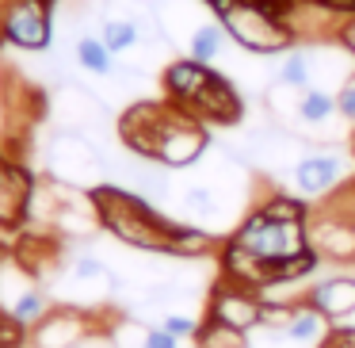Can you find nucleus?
I'll list each match as a JSON object with an SVG mask.
<instances>
[{"label": "nucleus", "instance_id": "obj_1", "mask_svg": "<svg viewBox=\"0 0 355 348\" xmlns=\"http://www.w3.org/2000/svg\"><path fill=\"white\" fill-rule=\"evenodd\" d=\"M309 233H306V207L298 199L275 195L271 203H263L260 210L245 218L237 226L222 253V268L230 279L245 287H268L275 268H283L286 260L309 253Z\"/></svg>", "mask_w": 355, "mask_h": 348}, {"label": "nucleus", "instance_id": "obj_2", "mask_svg": "<svg viewBox=\"0 0 355 348\" xmlns=\"http://www.w3.org/2000/svg\"><path fill=\"white\" fill-rule=\"evenodd\" d=\"M92 199H96V210H100V226L111 230L130 249L168 253V256H195L210 245V238L202 230L164 218L138 192H126V188H115V184H100V188H92Z\"/></svg>", "mask_w": 355, "mask_h": 348}, {"label": "nucleus", "instance_id": "obj_3", "mask_svg": "<svg viewBox=\"0 0 355 348\" xmlns=\"http://www.w3.org/2000/svg\"><path fill=\"white\" fill-rule=\"evenodd\" d=\"M164 85H168L172 100L184 103L187 111L207 119H222V123H233L237 119V96L225 85L218 73H210L202 62H176L164 73Z\"/></svg>", "mask_w": 355, "mask_h": 348}, {"label": "nucleus", "instance_id": "obj_4", "mask_svg": "<svg viewBox=\"0 0 355 348\" xmlns=\"http://www.w3.org/2000/svg\"><path fill=\"white\" fill-rule=\"evenodd\" d=\"M0 42L19 54H46L54 47V0H8L0 12Z\"/></svg>", "mask_w": 355, "mask_h": 348}, {"label": "nucleus", "instance_id": "obj_5", "mask_svg": "<svg viewBox=\"0 0 355 348\" xmlns=\"http://www.w3.org/2000/svg\"><path fill=\"white\" fill-rule=\"evenodd\" d=\"M46 172H50V180L69 184V188H100L103 161L85 134L58 131L46 146Z\"/></svg>", "mask_w": 355, "mask_h": 348}, {"label": "nucleus", "instance_id": "obj_6", "mask_svg": "<svg viewBox=\"0 0 355 348\" xmlns=\"http://www.w3.org/2000/svg\"><path fill=\"white\" fill-rule=\"evenodd\" d=\"M202 149H207V134L191 119V111L164 108V123H161V134H157V146H153V161L168 165V169H184V165L199 161Z\"/></svg>", "mask_w": 355, "mask_h": 348}, {"label": "nucleus", "instance_id": "obj_7", "mask_svg": "<svg viewBox=\"0 0 355 348\" xmlns=\"http://www.w3.org/2000/svg\"><path fill=\"white\" fill-rule=\"evenodd\" d=\"M35 172L24 165V157H16L12 149L0 146V230H19L27 226V210L35 199Z\"/></svg>", "mask_w": 355, "mask_h": 348}, {"label": "nucleus", "instance_id": "obj_8", "mask_svg": "<svg viewBox=\"0 0 355 348\" xmlns=\"http://www.w3.org/2000/svg\"><path fill=\"white\" fill-rule=\"evenodd\" d=\"M92 333H96L92 314H88L85 306H69V302H62V306H50L42 322L31 325L27 345L31 348H77V345H85Z\"/></svg>", "mask_w": 355, "mask_h": 348}, {"label": "nucleus", "instance_id": "obj_9", "mask_svg": "<svg viewBox=\"0 0 355 348\" xmlns=\"http://www.w3.org/2000/svg\"><path fill=\"white\" fill-rule=\"evenodd\" d=\"M263 310H268V302H263L260 295H252V287H245V283L237 287V279L218 287L214 299H210V317L222 322V325H233V329H241V333L260 329Z\"/></svg>", "mask_w": 355, "mask_h": 348}, {"label": "nucleus", "instance_id": "obj_10", "mask_svg": "<svg viewBox=\"0 0 355 348\" xmlns=\"http://www.w3.org/2000/svg\"><path fill=\"white\" fill-rule=\"evenodd\" d=\"M50 119H54L62 131L85 134L88 126H96L103 119V108L92 92H85V88H77V85H62L54 92V100H50Z\"/></svg>", "mask_w": 355, "mask_h": 348}, {"label": "nucleus", "instance_id": "obj_11", "mask_svg": "<svg viewBox=\"0 0 355 348\" xmlns=\"http://www.w3.org/2000/svg\"><path fill=\"white\" fill-rule=\"evenodd\" d=\"M344 176V157L336 154H309L294 165V184L302 195H324Z\"/></svg>", "mask_w": 355, "mask_h": 348}, {"label": "nucleus", "instance_id": "obj_12", "mask_svg": "<svg viewBox=\"0 0 355 348\" xmlns=\"http://www.w3.org/2000/svg\"><path fill=\"white\" fill-rule=\"evenodd\" d=\"M309 306H317L329 322H340V317L355 314V279L336 276V279H324L309 291Z\"/></svg>", "mask_w": 355, "mask_h": 348}, {"label": "nucleus", "instance_id": "obj_13", "mask_svg": "<svg viewBox=\"0 0 355 348\" xmlns=\"http://www.w3.org/2000/svg\"><path fill=\"white\" fill-rule=\"evenodd\" d=\"M279 333L294 345H321V340H329V317L306 302V306L291 310V317H286V325H279Z\"/></svg>", "mask_w": 355, "mask_h": 348}, {"label": "nucleus", "instance_id": "obj_14", "mask_svg": "<svg viewBox=\"0 0 355 348\" xmlns=\"http://www.w3.org/2000/svg\"><path fill=\"white\" fill-rule=\"evenodd\" d=\"M309 245L317 249V253L332 256V260H352L355 256V222H321L313 230V238H309Z\"/></svg>", "mask_w": 355, "mask_h": 348}, {"label": "nucleus", "instance_id": "obj_15", "mask_svg": "<svg viewBox=\"0 0 355 348\" xmlns=\"http://www.w3.org/2000/svg\"><path fill=\"white\" fill-rule=\"evenodd\" d=\"M73 58H77V65L85 73H92V77H111V73H115V54H111L107 42L96 39V35H80V39L73 42Z\"/></svg>", "mask_w": 355, "mask_h": 348}, {"label": "nucleus", "instance_id": "obj_16", "mask_svg": "<svg viewBox=\"0 0 355 348\" xmlns=\"http://www.w3.org/2000/svg\"><path fill=\"white\" fill-rule=\"evenodd\" d=\"M100 39L107 42L111 54H130V50L141 47V24L134 16H107L100 27Z\"/></svg>", "mask_w": 355, "mask_h": 348}, {"label": "nucleus", "instance_id": "obj_17", "mask_svg": "<svg viewBox=\"0 0 355 348\" xmlns=\"http://www.w3.org/2000/svg\"><path fill=\"white\" fill-rule=\"evenodd\" d=\"M222 47H225L222 24H199L191 35H187V54H191V62L210 65L214 58H222Z\"/></svg>", "mask_w": 355, "mask_h": 348}, {"label": "nucleus", "instance_id": "obj_18", "mask_svg": "<svg viewBox=\"0 0 355 348\" xmlns=\"http://www.w3.org/2000/svg\"><path fill=\"white\" fill-rule=\"evenodd\" d=\"M195 345L199 348H248V333L207 317V322L199 325V333H195Z\"/></svg>", "mask_w": 355, "mask_h": 348}, {"label": "nucleus", "instance_id": "obj_19", "mask_svg": "<svg viewBox=\"0 0 355 348\" xmlns=\"http://www.w3.org/2000/svg\"><path fill=\"white\" fill-rule=\"evenodd\" d=\"M184 210H187L191 218H202V222H210V218L222 215V199H218L214 188L191 184V188H184Z\"/></svg>", "mask_w": 355, "mask_h": 348}, {"label": "nucleus", "instance_id": "obj_20", "mask_svg": "<svg viewBox=\"0 0 355 348\" xmlns=\"http://www.w3.org/2000/svg\"><path fill=\"white\" fill-rule=\"evenodd\" d=\"M12 314L19 317V322L27 325V329H31L35 322H42V317H46V310H50V295L42 291V287H27L24 295H19L16 302H12Z\"/></svg>", "mask_w": 355, "mask_h": 348}, {"label": "nucleus", "instance_id": "obj_21", "mask_svg": "<svg viewBox=\"0 0 355 348\" xmlns=\"http://www.w3.org/2000/svg\"><path fill=\"white\" fill-rule=\"evenodd\" d=\"M332 111H340V108L332 103L329 92H306V96H302L298 115H302V123H313V126H317V123H329Z\"/></svg>", "mask_w": 355, "mask_h": 348}, {"label": "nucleus", "instance_id": "obj_22", "mask_svg": "<svg viewBox=\"0 0 355 348\" xmlns=\"http://www.w3.org/2000/svg\"><path fill=\"white\" fill-rule=\"evenodd\" d=\"M27 337H31V329H27L12 310L0 306V348H24Z\"/></svg>", "mask_w": 355, "mask_h": 348}, {"label": "nucleus", "instance_id": "obj_23", "mask_svg": "<svg viewBox=\"0 0 355 348\" xmlns=\"http://www.w3.org/2000/svg\"><path fill=\"white\" fill-rule=\"evenodd\" d=\"M279 77H283L286 85H294V88H306L309 85V58L306 54H291L283 62V69H279Z\"/></svg>", "mask_w": 355, "mask_h": 348}, {"label": "nucleus", "instance_id": "obj_24", "mask_svg": "<svg viewBox=\"0 0 355 348\" xmlns=\"http://www.w3.org/2000/svg\"><path fill=\"white\" fill-rule=\"evenodd\" d=\"M161 325H164L168 333H176V337H195L202 322H199V317H187V314H164Z\"/></svg>", "mask_w": 355, "mask_h": 348}, {"label": "nucleus", "instance_id": "obj_25", "mask_svg": "<svg viewBox=\"0 0 355 348\" xmlns=\"http://www.w3.org/2000/svg\"><path fill=\"white\" fill-rule=\"evenodd\" d=\"M146 348H180V337L168 333L164 325H153V329L146 333Z\"/></svg>", "mask_w": 355, "mask_h": 348}, {"label": "nucleus", "instance_id": "obj_26", "mask_svg": "<svg viewBox=\"0 0 355 348\" xmlns=\"http://www.w3.org/2000/svg\"><path fill=\"white\" fill-rule=\"evenodd\" d=\"M340 111H344V115L347 119H355V81H347V85L344 88H340Z\"/></svg>", "mask_w": 355, "mask_h": 348}, {"label": "nucleus", "instance_id": "obj_27", "mask_svg": "<svg viewBox=\"0 0 355 348\" xmlns=\"http://www.w3.org/2000/svg\"><path fill=\"white\" fill-rule=\"evenodd\" d=\"M324 348H355V329H332Z\"/></svg>", "mask_w": 355, "mask_h": 348}, {"label": "nucleus", "instance_id": "obj_28", "mask_svg": "<svg viewBox=\"0 0 355 348\" xmlns=\"http://www.w3.org/2000/svg\"><path fill=\"white\" fill-rule=\"evenodd\" d=\"M344 39H347V47H355V24H347V31H344Z\"/></svg>", "mask_w": 355, "mask_h": 348}]
</instances>
